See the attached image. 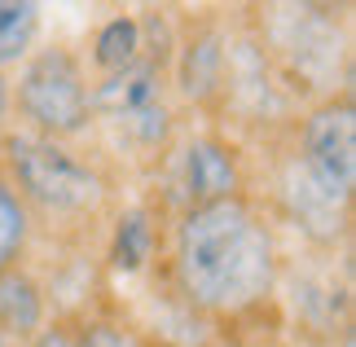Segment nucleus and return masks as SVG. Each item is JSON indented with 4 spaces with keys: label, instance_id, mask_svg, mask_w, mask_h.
<instances>
[{
    "label": "nucleus",
    "instance_id": "obj_19",
    "mask_svg": "<svg viewBox=\"0 0 356 347\" xmlns=\"http://www.w3.org/2000/svg\"><path fill=\"white\" fill-rule=\"evenodd\" d=\"M0 347H22V339H13V334H5V330H0Z\"/></svg>",
    "mask_w": 356,
    "mask_h": 347
},
{
    "label": "nucleus",
    "instance_id": "obj_4",
    "mask_svg": "<svg viewBox=\"0 0 356 347\" xmlns=\"http://www.w3.org/2000/svg\"><path fill=\"white\" fill-rule=\"evenodd\" d=\"M106 132L136 168H163L181 136V106L168 84V62L145 53L128 71L92 79V132Z\"/></svg>",
    "mask_w": 356,
    "mask_h": 347
},
{
    "label": "nucleus",
    "instance_id": "obj_6",
    "mask_svg": "<svg viewBox=\"0 0 356 347\" xmlns=\"http://www.w3.org/2000/svg\"><path fill=\"white\" fill-rule=\"evenodd\" d=\"M286 154L325 198L356 207V106L352 92H334L295 115Z\"/></svg>",
    "mask_w": 356,
    "mask_h": 347
},
{
    "label": "nucleus",
    "instance_id": "obj_8",
    "mask_svg": "<svg viewBox=\"0 0 356 347\" xmlns=\"http://www.w3.org/2000/svg\"><path fill=\"white\" fill-rule=\"evenodd\" d=\"M225 62H229V18L220 13H194L176 31L168 58V84L176 106L216 115L225 92Z\"/></svg>",
    "mask_w": 356,
    "mask_h": 347
},
{
    "label": "nucleus",
    "instance_id": "obj_17",
    "mask_svg": "<svg viewBox=\"0 0 356 347\" xmlns=\"http://www.w3.org/2000/svg\"><path fill=\"white\" fill-rule=\"evenodd\" d=\"M22 347H75V330H71V321H58V316H53V321L40 330L35 339H26Z\"/></svg>",
    "mask_w": 356,
    "mask_h": 347
},
{
    "label": "nucleus",
    "instance_id": "obj_13",
    "mask_svg": "<svg viewBox=\"0 0 356 347\" xmlns=\"http://www.w3.org/2000/svg\"><path fill=\"white\" fill-rule=\"evenodd\" d=\"M145 58V26H141V13H111L92 26L88 35V62L84 71L88 79H106V75H119L128 71L132 62Z\"/></svg>",
    "mask_w": 356,
    "mask_h": 347
},
{
    "label": "nucleus",
    "instance_id": "obj_12",
    "mask_svg": "<svg viewBox=\"0 0 356 347\" xmlns=\"http://www.w3.org/2000/svg\"><path fill=\"white\" fill-rule=\"evenodd\" d=\"M49 321H53V308H49L44 282H40L26 264L0 273V330L26 343V339H35Z\"/></svg>",
    "mask_w": 356,
    "mask_h": 347
},
{
    "label": "nucleus",
    "instance_id": "obj_3",
    "mask_svg": "<svg viewBox=\"0 0 356 347\" xmlns=\"http://www.w3.org/2000/svg\"><path fill=\"white\" fill-rule=\"evenodd\" d=\"M255 35L277 66L282 84L295 102H325L334 92H352V18L348 5H259L251 9Z\"/></svg>",
    "mask_w": 356,
    "mask_h": 347
},
{
    "label": "nucleus",
    "instance_id": "obj_16",
    "mask_svg": "<svg viewBox=\"0 0 356 347\" xmlns=\"http://www.w3.org/2000/svg\"><path fill=\"white\" fill-rule=\"evenodd\" d=\"M31 238H35V220L31 211L22 207V198L13 193V185L0 176V273L18 268L31 251Z\"/></svg>",
    "mask_w": 356,
    "mask_h": 347
},
{
    "label": "nucleus",
    "instance_id": "obj_18",
    "mask_svg": "<svg viewBox=\"0 0 356 347\" xmlns=\"http://www.w3.org/2000/svg\"><path fill=\"white\" fill-rule=\"evenodd\" d=\"M9 115H13V106H9V75L0 71V136L9 132Z\"/></svg>",
    "mask_w": 356,
    "mask_h": 347
},
{
    "label": "nucleus",
    "instance_id": "obj_10",
    "mask_svg": "<svg viewBox=\"0 0 356 347\" xmlns=\"http://www.w3.org/2000/svg\"><path fill=\"white\" fill-rule=\"evenodd\" d=\"M325 264H282V282H277V299L291 303V316L308 334H317L325 343H334L343 330H352V268H348V251L321 255Z\"/></svg>",
    "mask_w": 356,
    "mask_h": 347
},
{
    "label": "nucleus",
    "instance_id": "obj_5",
    "mask_svg": "<svg viewBox=\"0 0 356 347\" xmlns=\"http://www.w3.org/2000/svg\"><path fill=\"white\" fill-rule=\"evenodd\" d=\"M9 106L22 132L79 145L92 136V79L84 58L66 45L31 49L18 62V75H9Z\"/></svg>",
    "mask_w": 356,
    "mask_h": 347
},
{
    "label": "nucleus",
    "instance_id": "obj_14",
    "mask_svg": "<svg viewBox=\"0 0 356 347\" xmlns=\"http://www.w3.org/2000/svg\"><path fill=\"white\" fill-rule=\"evenodd\" d=\"M40 22H44V5L35 0H0V71H13L40 40Z\"/></svg>",
    "mask_w": 356,
    "mask_h": 347
},
{
    "label": "nucleus",
    "instance_id": "obj_15",
    "mask_svg": "<svg viewBox=\"0 0 356 347\" xmlns=\"http://www.w3.org/2000/svg\"><path fill=\"white\" fill-rule=\"evenodd\" d=\"M75 347H172L159 330H145L123 316H79L71 321Z\"/></svg>",
    "mask_w": 356,
    "mask_h": 347
},
{
    "label": "nucleus",
    "instance_id": "obj_1",
    "mask_svg": "<svg viewBox=\"0 0 356 347\" xmlns=\"http://www.w3.org/2000/svg\"><path fill=\"white\" fill-rule=\"evenodd\" d=\"M163 246L168 282L194 316L246 321L277 299L286 251L277 220L251 193L176 211Z\"/></svg>",
    "mask_w": 356,
    "mask_h": 347
},
{
    "label": "nucleus",
    "instance_id": "obj_2",
    "mask_svg": "<svg viewBox=\"0 0 356 347\" xmlns=\"http://www.w3.org/2000/svg\"><path fill=\"white\" fill-rule=\"evenodd\" d=\"M5 176L31 220H49L62 229H84L111 211L115 180L102 168V159L84 154L79 145L49 141V136L9 128L0 136Z\"/></svg>",
    "mask_w": 356,
    "mask_h": 347
},
{
    "label": "nucleus",
    "instance_id": "obj_9",
    "mask_svg": "<svg viewBox=\"0 0 356 347\" xmlns=\"http://www.w3.org/2000/svg\"><path fill=\"white\" fill-rule=\"evenodd\" d=\"M168 163H172V185H176V211L246 193L242 150L220 128H198V132L176 136Z\"/></svg>",
    "mask_w": 356,
    "mask_h": 347
},
{
    "label": "nucleus",
    "instance_id": "obj_11",
    "mask_svg": "<svg viewBox=\"0 0 356 347\" xmlns=\"http://www.w3.org/2000/svg\"><path fill=\"white\" fill-rule=\"evenodd\" d=\"M163 255V225L154 202H132L123 207L111 225V242H106V264L119 277H141L154 268V259Z\"/></svg>",
    "mask_w": 356,
    "mask_h": 347
},
{
    "label": "nucleus",
    "instance_id": "obj_7",
    "mask_svg": "<svg viewBox=\"0 0 356 347\" xmlns=\"http://www.w3.org/2000/svg\"><path fill=\"white\" fill-rule=\"evenodd\" d=\"M225 123L238 128H291L299 115V102L291 97V88L282 84L277 66L259 45L251 18L234 22L229 18V62H225V92H220V110Z\"/></svg>",
    "mask_w": 356,
    "mask_h": 347
}]
</instances>
